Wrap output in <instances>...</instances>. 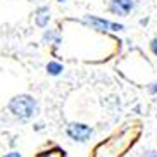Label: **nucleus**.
<instances>
[{"label":"nucleus","instance_id":"obj_13","mask_svg":"<svg viewBox=\"0 0 157 157\" xmlns=\"http://www.w3.org/2000/svg\"><path fill=\"white\" fill-rule=\"evenodd\" d=\"M57 2H66V0H57Z\"/></svg>","mask_w":157,"mask_h":157},{"label":"nucleus","instance_id":"obj_7","mask_svg":"<svg viewBox=\"0 0 157 157\" xmlns=\"http://www.w3.org/2000/svg\"><path fill=\"white\" fill-rule=\"evenodd\" d=\"M52 40H54L56 43H59V38H56L54 33H52V31H45V35H43V42H52Z\"/></svg>","mask_w":157,"mask_h":157},{"label":"nucleus","instance_id":"obj_12","mask_svg":"<svg viewBox=\"0 0 157 157\" xmlns=\"http://www.w3.org/2000/svg\"><path fill=\"white\" fill-rule=\"evenodd\" d=\"M150 92H152V93H157V83H154L152 86H150Z\"/></svg>","mask_w":157,"mask_h":157},{"label":"nucleus","instance_id":"obj_8","mask_svg":"<svg viewBox=\"0 0 157 157\" xmlns=\"http://www.w3.org/2000/svg\"><path fill=\"white\" fill-rule=\"evenodd\" d=\"M150 48H152V52L157 56V38H154L152 42H150Z\"/></svg>","mask_w":157,"mask_h":157},{"label":"nucleus","instance_id":"obj_3","mask_svg":"<svg viewBox=\"0 0 157 157\" xmlns=\"http://www.w3.org/2000/svg\"><path fill=\"white\" fill-rule=\"evenodd\" d=\"M90 26L93 29H98V31H121V29H124L123 24H117V23H109L105 19H100V17H95V16H86L85 17Z\"/></svg>","mask_w":157,"mask_h":157},{"label":"nucleus","instance_id":"obj_1","mask_svg":"<svg viewBox=\"0 0 157 157\" xmlns=\"http://www.w3.org/2000/svg\"><path fill=\"white\" fill-rule=\"evenodd\" d=\"M38 109L36 100L31 95H16L9 102V111L19 119H29Z\"/></svg>","mask_w":157,"mask_h":157},{"label":"nucleus","instance_id":"obj_9","mask_svg":"<svg viewBox=\"0 0 157 157\" xmlns=\"http://www.w3.org/2000/svg\"><path fill=\"white\" fill-rule=\"evenodd\" d=\"M40 157H59V152H45V154H42Z\"/></svg>","mask_w":157,"mask_h":157},{"label":"nucleus","instance_id":"obj_11","mask_svg":"<svg viewBox=\"0 0 157 157\" xmlns=\"http://www.w3.org/2000/svg\"><path fill=\"white\" fill-rule=\"evenodd\" d=\"M145 157H157V150H150V152H147Z\"/></svg>","mask_w":157,"mask_h":157},{"label":"nucleus","instance_id":"obj_10","mask_svg":"<svg viewBox=\"0 0 157 157\" xmlns=\"http://www.w3.org/2000/svg\"><path fill=\"white\" fill-rule=\"evenodd\" d=\"M4 157H23L19 152H9V154H5Z\"/></svg>","mask_w":157,"mask_h":157},{"label":"nucleus","instance_id":"obj_5","mask_svg":"<svg viewBox=\"0 0 157 157\" xmlns=\"http://www.w3.org/2000/svg\"><path fill=\"white\" fill-rule=\"evenodd\" d=\"M50 21V10L48 7H38L35 10V23L40 26V28H45L47 24Z\"/></svg>","mask_w":157,"mask_h":157},{"label":"nucleus","instance_id":"obj_2","mask_svg":"<svg viewBox=\"0 0 157 157\" xmlns=\"http://www.w3.org/2000/svg\"><path fill=\"white\" fill-rule=\"evenodd\" d=\"M66 133L67 136L76 142H86L90 140V136L93 135V129L90 126L83 124V123H71L67 128H66Z\"/></svg>","mask_w":157,"mask_h":157},{"label":"nucleus","instance_id":"obj_6","mask_svg":"<svg viewBox=\"0 0 157 157\" xmlns=\"http://www.w3.org/2000/svg\"><path fill=\"white\" fill-rule=\"evenodd\" d=\"M64 71V66L60 64V62H48L47 64V73L52 74V76H57Z\"/></svg>","mask_w":157,"mask_h":157},{"label":"nucleus","instance_id":"obj_4","mask_svg":"<svg viewBox=\"0 0 157 157\" xmlns=\"http://www.w3.org/2000/svg\"><path fill=\"white\" fill-rule=\"evenodd\" d=\"M135 5H136V2H135V0H111L109 9H111L112 14L128 16L129 12L135 9Z\"/></svg>","mask_w":157,"mask_h":157}]
</instances>
